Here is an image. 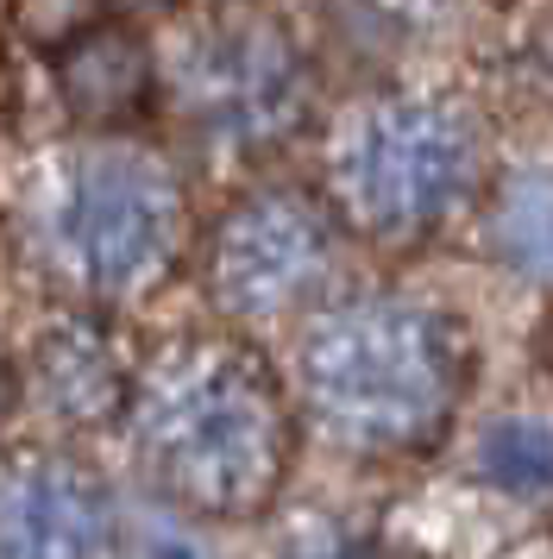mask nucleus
Listing matches in <instances>:
<instances>
[{"instance_id": "39448f33", "label": "nucleus", "mask_w": 553, "mask_h": 559, "mask_svg": "<svg viewBox=\"0 0 553 559\" xmlns=\"http://www.w3.org/2000/svg\"><path fill=\"white\" fill-rule=\"evenodd\" d=\"M151 88L221 152H271L308 120V63L258 13H196L151 57Z\"/></svg>"}, {"instance_id": "9d476101", "label": "nucleus", "mask_w": 553, "mask_h": 559, "mask_svg": "<svg viewBox=\"0 0 553 559\" xmlns=\"http://www.w3.org/2000/svg\"><path fill=\"white\" fill-rule=\"evenodd\" d=\"M484 453L503 459V484H553V428L541 421H516L484 440Z\"/></svg>"}, {"instance_id": "423d86ee", "label": "nucleus", "mask_w": 553, "mask_h": 559, "mask_svg": "<svg viewBox=\"0 0 553 559\" xmlns=\"http://www.w3.org/2000/svg\"><path fill=\"white\" fill-rule=\"evenodd\" d=\"M340 277V227L302 189H251L208 233V289L239 328L315 314Z\"/></svg>"}, {"instance_id": "7ed1b4c3", "label": "nucleus", "mask_w": 553, "mask_h": 559, "mask_svg": "<svg viewBox=\"0 0 553 559\" xmlns=\"http://www.w3.org/2000/svg\"><path fill=\"white\" fill-rule=\"evenodd\" d=\"M472 383V333L440 302L377 289L327 296L296 346V403L333 453H427Z\"/></svg>"}, {"instance_id": "f03ea898", "label": "nucleus", "mask_w": 553, "mask_h": 559, "mask_svg": "<svg viewBox=\"0 0 553 559\" xmlns=\"http://www.w3.org/2000/svg\"><path fill=\"white\" fill-rule=\"evenodd\" d=\"M13 239L63 296L126 308L183 264L196 214L164 152L126 132H75L20 164Z\"/></svg>"}, {"instance_id": "1a4fd4ad", "label": "nucleus", "mask_w": 553, "mask_h": 559, "mask_svg": "<svg viewBox=\"0 0 553 559\" xmlns=\"http://www.w3.org/2000/svg\"><path fill=\"white\" fill-rule=\"evenodd\" d=\"M63 95L95 132H114L151 95V51L126 32H82L63 57Z\"/></svg>"}, {"instance_id": "0eeeda50", "label": "nucleus", "mask_w": 553, "mask_h": 559, "mask_svg": "<svg viewBox=\"0 0 553 559\" xmlns=\"http://www.w3.org/2000/svg\"><path fill=\"white\" fill-rule=\"evenodd\" d=\"M107 484L63 447H0V559H114Z\"/></svg>"}, {"instance_id": "20e7f679", "label": "nucleus", "mask_w": 553, "mask_h": 559, "mask_svg": "<svg viewBox=\"0 0 553 559\" xmlns=\"http://www.w3.org/2000/svg\"><path fill=\"white\" fill-rule=\"evenodd\" d=\"M478 170L484 145L466 107L447 95L384 88L327 127L321 207L340 233H358L384 252H409L466 214Z\"/></svg>"}, {"instance_id": "6e6552de", "label": "nucleus", "mask_w": 553, "mask_h": 559, "mask_svg": "<svg viewBox=\"0 0 553 559\" xmlns=\"http://www.w3.org/2000/svg\"><path fill=\"white\" fill-rule=\"evenodd\" d=\"M132 365L139 358L120 353V333L95 321V314H70L32 340L25 358V396L38 415L63 421V428H95L107 415L126 408L132 390Z\"/></svg>"}, {"instance_id": "f257e3e1", "label": "nucleus", "mask_w": 553, "mask_h": 559, "mask_svg": "<svg viewBox=\"0 0 553 559\" xmlns=\"http://www.w3.org/2000/svg\"><path fill=\"white\" fill-rule=\"evenodd\" d=\"M120 421L139 472L208 522L258 515L296 453V408L239 333H176L139 358Z\"/></svg>"}, {"instance_id": "9b49d317", "label": "nucleus", "mask_w": 553, "mask_h": 559, "mask_svg": "<svg viewBox=\"0 0 553 559\" xmlns=\"http://www.w3.org/2000/svg\"><path fill=\"white\" fill-rule=\"evenodd\" d=\"M0 408H7V371H0Z\"/></svg>"}]
</instances>
